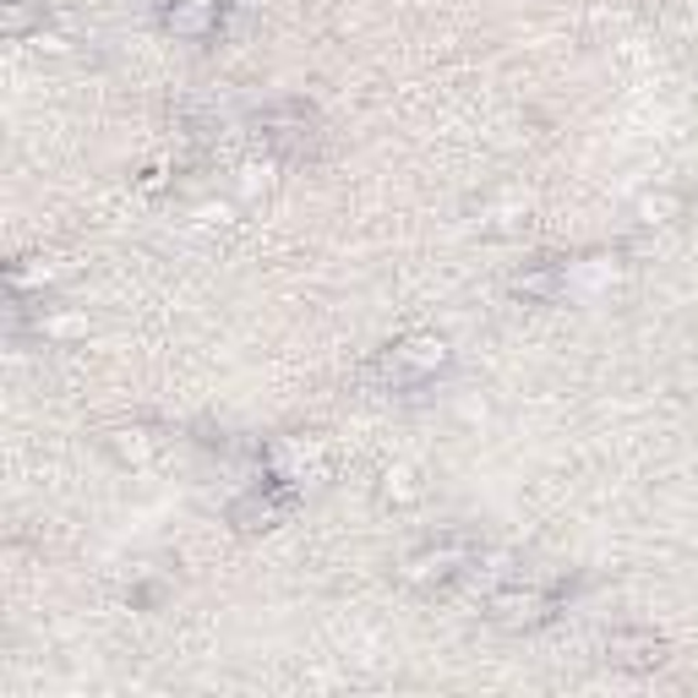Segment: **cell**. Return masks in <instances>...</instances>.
Segmentation results:
<instances>
[{"mask_svg":"<svg viewBox=\"0 0 698 698\" xmlns=\"http://www.w3.org/2000/svg\"><path fill=\"white\" fill-rule=\"evenodd\" d=\"M540 611H546V600H540L535 589H508V595L492 600V617L508 623V628H529V623H540Z\"/></svg>","mask_w":698,"mask_h":698,"instance_id":"obj_2","label":"cell"},{"mask_svg":"<svg viewBox=\"0 0 698 698\" xmlns=\"http://www.w3.org/2000/svg\"><path fill=\"white\" fill-rule=\"evenodd\" d=\"M443 338H409V344H398V350H393V361H387V372H393V366H404V372H409V377H426V372H437V366H443Z\"/></svg>","mask_w":698,"mask_h":698,"instance_id":"obj_1","label":"cell"}]
</instances>
